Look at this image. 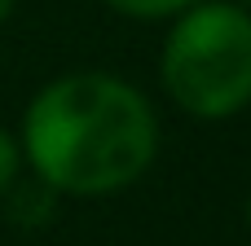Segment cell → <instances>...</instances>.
I'll use <instances>...</instances> for the list:
<instances>
[{"mask_svg": "<svg viewBox=\"0 0 251 246\" xmlns=\"http://www.w3.org/2000/svg\"><path fill=\"white\" fill-rule=\"evenodd\" d=\"M243 220H247V229H251V194H247V207H243Z\"/></svg>", "mask_w": 251, "mask_h": 246, "instance_id": "obj_7", "label": "cell"}, {"mask_svg": "<svg viewBox=\"0 0 251 246\" xmlns=\"http://www.w3.org/2000/svg\"><path fill=\"white\" fill-rule=\"evenodd\" d=\"M22 176V150H18V136L9 128H0V198L13 189V180Z\"/></svg>", "mask_w": 251, "mask_h": 246, "instance_id": "obj_5", "label": "cell"}, {"mask_svg": "<svg viewBox=\"0 0 251 246\" xmlns=\"http://www.w3.org/2000/svg\"><path fill=\"white\" fill-rule=\"evenodd\" d=\"M13 9H18V0H0V26L13 18Z\"/></svg>", "mask_w": 251, "mask_h": 246, "instance_id": "obj_6", "label": "cell"}, {"mask_svg": "<svg viewBox=\"0 0 251 246\" xmlns=\"http://www.w3.org/2000/svg\"><path fill=\"white\" fill-rule=\"evenodd\" d=\"M110 13L132 18V22H159V18H176L181 9L199 4V0H101Z\"/></svg>", "mask_w": 251, "mask_h": 246, "instance_id": "obj_4", "label": "cell"}, {"mask_svg": "<svg viewBox=\"0 0 251 246\" xmlns=\"http://www.w3.org/2000/svg\"><path fill=\"white\" fill-rule=\"evenodd\" d=\"M159 84L176 110L203 123L251 106V9L199 0L181 9L159 48Z\"/></svg>", "mask_w": 251, "mask_h": 246, "instance_id": "obj_2", "label": "cell"}, {"mask_svg": "<svg viewBox=\"0 0 251 246\" xmlns=\"http://www.w3.org/2000/svg\"><path fill=\"white\" fill-rule=\"evenodd\" d=\"M234 4H243V9H251V0H234Z\"/></svg>", "mask_w": 251, "mask_h": 246, "instance_id": "obj_8", "label": "cell"}, {"mask_svg": "<svg viewBox=\"0 0 251 246\" xmlns=\"http://www.w3.org/2000/svg\"><path fill=\"white\" fill-rule=\"evenodd\" d=\"M4 198H9V220L22 224V229L49 224V220H53V207H57V194H53L49 185H40L35 176H31V185H22V176H18Z\"/></svg>", "mask_w": 251, "mask_h": 246, "instance_id": "obj_3", "label": "cell"}, {"mask_svg": "<svg viewBox=\"0 0 251 246\" xmlns=\"http://www.w3.org/2000/svg\"><path fill=\"white\" fill-rule=\"evenodd\" d=\"M18 150L57 198H110L154 167L159 114L110 70H66L26 101Z\"/></svg>", "mask_w": 251, "mask_h": 246, "instance_id": "obj_1", "label": "cell"}]
</instances>
